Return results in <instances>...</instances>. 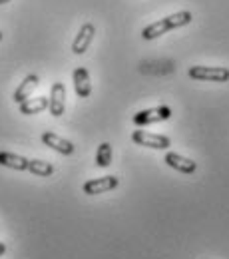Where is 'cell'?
<instances>
[{
	"label": "cell",
	"instance_id": "obj_16",
	"mask_svg": "<svg viewBox=\"0 0 229 259\" xmlns=\"http://www.w3.org/2000/svg\"><path fill=\"white\" fill-rule=\"evenodd\" d=\"M4 253H6V245L0 241V255H4Z\"/></svg>",
	"mask_w": 229,
	"mask_h": 259
},
{
	"label": "cell",
	"instance_id": "obj_2",
	"mask_svg": "<svg viewBox=\"0 0 229 259\" xmlns=\"http://www.w3.org/2000/svg\"><path fill=\"white\" fill-rule=\"evenodd\" d=\"M188 76L199 82H229V68L225 66H192Z\"/></svg>",
	"mask_w": 229,
	"mask_h": 259
},
{
	"label": "cell",
	"instance_id": "obj_15",
	"mask_svg": "<svg viewBox=\"0 0 229 259\" xmlns=\"http://www.w3.org/2000/svg\"><path fill=\"white\" fill-rule=\"evenodd\" d=\"M112 163V144L102 142L96 152V165L98 167H108Z\"/></svg>",
	"mask_w": 229,
	"mask_h": 259
},
{
	"label": "cell",
	"instance_id": "obj_13",
	"mask_svg": "<svg viewBox=\"0 0 229 259\" xmlns=\"http://www.w3.org/2000/svg\"><path fill=\"white\" fill-rule=\"evenodd\" d=\"M18 108H20V114H24V116L42 114V112L48 108V98H46V96L28 98V100H24L22 104H18Z\"/></svg>",
	"mask_w": 229,
	"mask_h": 259
},
{
	"label": "cell",
	"instance_id": "obj_12",
	"mask_svg": "<svg viewBox=\"0 0 229 259\" xmlns=\"http://www.w3.org/2000/svg\"><path fill=\"white\" fill-rule=\"evenodd\" d=\"M28 158L12 154V152H0V165L2 167H10L16 171H28Z\"/></svg>",
	"mask_w": 229,
	"mask_h": 259
},
{
	"label": "cell",
	"instance_id": "obj_11",
	"mask_svg": "<svg viewBox=\"0 0 229 259\" xmlns=\"http://www.w3.org/2000/svg\"><path fill=\"white\" fill-rule=\"evenodd\" d=\"M38 84H40V78H38L36 74H28V76L20 82V86L14 90L12 100H14L16 104H22L24 100H28V98L32 96V92L38 88Z\"/></svg>",
	"mask_w": 229,
	"mask_h": 259
},
{
	"label": "cell",
	"instance_id": "obj_8",
	"mask_svg": "<svg viewBox=\"0 0 229 259\" xmlns=\"http://www.w3.org/2000/svg\"><path fill=\"white\" fill-rule=\"evenodd\" d=\"M40 140H42L44 146H48L50 150H54V152H58V154H62V156H72V154H74V144H72L70 140L60 138V136L54 134V132H42Z\"/></svg>",
	"mask_w": 229,
	"mask_h": 259
},
{
	"label": "cell",
	"instance_id": "obj_9",
	"mask_svg": "<svg viewBox=\"0 0 229 259\" xmlns=\"http://www.w3.org/2000/svg\"><path fill=\"white\" fill-rule=\"evenodd\" d=\"M72 82H74V90H76L78 98H90V94H92V82H90V72L84 66L74 70Z\"/></svg>",
	"mask_w": 229,
	"mask_h": 259
},
{
	"label": "cell",
	"instance_id": "obj_7",
	"mask_svg": "<svg viewBox=\"0 0 229 259\" xmlns=\"http://www.w3.org/2000/svg\"><path fill=\"white\" fill-rule=\"evenodd\" d=\"M94 34H96V26H94L92 22L82 24V26H80V30H78V34L74 36L72 52H74V54H78V56H82V54L90 48V44H92V40H94Z\"/></svg>",
	"mask_w": 229,
	"mask_h": 259
},
{
	"label": "cell",
	"instance_id": "obj_3",
	"mask_svg": "<svg viewBox=\"0 0 229 259\" xmlns=\"http://www.w3.org/2000/svg\"><path fill=\"white\" fill-rule=\"evenodd\" d=\"M171 108L169 106H156L150 110H142L138 114H133V124L138 126H150V124H160L171 118Z\"/></svg>",
	"mask_w": 229,
	"mask_h": 259
},
{
	"label": "cell",
	"instance_id": "obj_10",
	"mask_svg": "<svg viewBox=\"0 0 229 259\" xmlns=\"http://www.w3.org/2000/svg\"><path fill=\"white\" fill-rule=\"evenodd\" d=\"M164 162L169 165V167H173L175 171H179V174H194L197 169V163L192 160V158H186V156H179V154H175V152H167L164 158Z\"/></svg>",
	"mask_w": 229,
	"mask_h": 259
},
{
	"label": "cell",
	"instance_id": "obj_14",
	"mask_svg": "<svg viewBox=\"0 0 229 259\" xmlns=\"http://www.w3.org/2000/svg\"><path fill=\"white\" fill-rule=\"evenodd\" d=\"M28 171H30L32 176H38V178H48V176H52L56 169H54L52 163L46 162V160H30V162H28Z\"/></svg>",
	"mask_w": 229,
	"mask_h": 259
},
{
	"label": "cell",
	"instance_id": "obj_18",
	"mask_svg": "<svg viewBox=\"0 0 229 259\" xmlns=\"http://www.w3.org/2000/svg\"><path fill=\"white\" fill-rule=\"evenodd\" d=\"M2 38H4V34H2V32H0V40H2Z\"/></svg>",
	"mask_w": 229,
	"mask_h": 259
},
{
	"label": "cell",
	"instance_id": "obj_1",
	"mask_svg": "<svg viewBox=\"0 0 229 259\" xmlns=\"http://www.w3.org/2000/svg\"><path fill=\"white\" fill-rule=\"evenodd\" d=\"M192 18H194V16H192V12H188V10L169 14V16H165V18H162V20H158V22L146 26V28L142 30V38H144V40H156V38H160L162 34L169 32V30L188 26V24L192 22Z\"/></svg>",
	"mask_w": 229,
	"mask_h": 259
},
{
	"label": "cell",
	"instance_id": "obj_5",
	"mask_svg": "<svg viewBox=\"0 0 229 259\" xmlns=\"http://www.w3.org/2000/svg\"><path fill=\"white\" fill-rule=\"evenodd\" d=\"M120 186V178L118 176H104V178H94L90 182L84 184V194L86 195H100L106 192H112Z\"/></svg>",
	"mask_w": 229,
	"mask_h": 259
},
{
	"label": "cell",
	"instance_id": "obj_4",
	"mask_svg": "<svg viewBox=\"0 0 229 259\" xmlns=\"http://www.w3.org/2000/svg\"><path fill=\"white\" fill-rule=\"evenodd\" d=\"M131 140L138 146L154 148V150H167L171 146V140L167 136H164V134H150V132H144V130H135L131 134Z\"/></svg>",
	"mask_w": 229,
	"mask_h": 259
},
{
	"label": "cell",
	"instance_id": "obj_17",
	"mask_svg": "<svg viewBox=\"0 0 229 259\" xmlns=\"http://www.w3.org/2000/svg\"><path fill=\"white\" fill-rule=\"evenodd\" d=\"M8 2H10V0H0V4H8Z\"/></svg>",
	"mask_w": 229,
	"mask_h": 259
},
{
	"label": "cell",
	"instance_id": "obj_6",
	"mask_svg": "<svg viewBox=\"0 0 229 259\" xmlns=\"http://www.w3.org/2000/svg\"><path fill=\"white\" fill-rule=\"evenodd\" d=\"M48 110L54 118H60L66 110V86L62 82H54L48 96Z\"/></svg>",
	"mask_w": 229,
	"mask_h": 259
}]
</instances>
